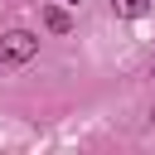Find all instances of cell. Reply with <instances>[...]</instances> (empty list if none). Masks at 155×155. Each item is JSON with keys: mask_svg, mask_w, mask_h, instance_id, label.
<instances>
[{"mask_svg": "<svg viewBox=\"0 0 155 155\" xmlns=\"http://www.w3.org/2000/svg\"><path fill=\"white\" fill-rule=\"evenodd\" d=\"M150 121H155V111H150Z\"/></svg>", "mask_w": 155, "mask_h": 155, "instance_id": "cell-5", "label": "cell"}, {"mask_svg": "<svg viewBox=\"0 0 155 155\" xmlns=\"http://www.w3.org/2000/svg\"><path fill=\"white\" fill-rule=\"evenodd\" d=\"M44 24H48L53 34H73V15H68L63 5H48V10H44Z\"/></svg>", "mask_w": 155, "mask_h": 155, "instance_id": "cell-2", "label": "cell"}, {"mask_svg": "<svg viewBox=\"0 0 155 155\" xmlns=\"http://www.w3.org/2000/svg\"><path fill=\"white\" fill-rule=\"evenodd\" d=\"M111 10H116L121 19H145V15H150V0H111Z\"/></svg>", "mask_w": 155, "mask_h": 155, "instance_id": "cell-3", "label": "cell"}, {"mask_svg": "<svg viewBox=\"0 0 155 155\" xmlns=\"http://www.w3.org/2000/svg\"><path fill=\"white\" fill-rule=\"evenodd\" d=\"M63 5H82V0H63Z\"/></svg>", "mask_w": 155, "mask_h": 155, "instance_id": "cell-4", "label": "cell"}, {"mask_svg": "<svg viewBox=\"0 0 155 155\" xmlns=\"http://www.w3.org/2000/svg\"><path fill=\"white\" fill-rule=\"evenodd\" d=\"M34 53H39V34H29V29H10L0 39V68H19Z\"/></svg>", "mask_w": 155, "mask_h": 155, "instance_id": "cell-1", "label": "cell"}]
</instances>
